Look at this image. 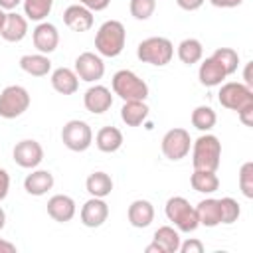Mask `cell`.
Returning <instances> with one entry per match:
<instances>
[{"label":"cell","instance_id":"16","mask_svg":"<svg viewBox=\"0 0 253 253\" xmlns=\"http://www.w3.org/2000/svg\"><path fill=\"white\" fill-rule=\"evenodd\" d=\"M75 202L73 198L65 196V194H55L47 200V213L51 219L59 221V223H65V221H71L73 215H75Z\"/></svg>","mask_w":253,"mask_h":253},{"label":"cell","instance_id":"33","mask_svg":"<svg viewBox=\"0 0 253 253\" xmlns=\"http://www.w3.org/2000/svg\"><path fill=\"white\" fill-rule=\"evenodd\" d=\"M217 204H219V217H221V223H227V225H229V223H235V221L239 219L241 208H239L237 200L225 196V198L217 200Z\"/></svg>","mask_w":253,"mask_h":253},{"label":"cell","instance_id":"10","mask_svg":"<svg viewBox=\"0 0 253 253\" xmlns=\"http://www.w3.org/2000/svg\"><path fill=\"white\" fill-rule=\"evenodd\" d=\"M75 73L81 81L93 83L105 75V63H103L101 55H97L93 51H83L75 59Z\"/></svg>","mask_w":253,"mask_h":253},{"label":"cell","instance_id":"31","mask_svg":"<svg viewBox=\"0 0 253 253\" xmlns=\"http://www.w3.org/2000/svg\"><path fill=\"white\" fill-rule=\"evenodd\" d=\"M24 2V12L30 20L34 22H42L53 6V0H22Z\"/></svg>","mask_w":253,"mask_h":253},{"label":"cell","instance_id":"44","mask_svg":"<svg viewBox=\"0 0 253 253\" xmlns=\"http://www.w3.org/2000/svg\"><path fill=\"white\" fill-rule=\"evenodd\" d=\"M146 253H164V251H162V247L156 241H152L150 245H146Z\"/></svg>","mask_w":253,"mask_h":253},{"label":"cell","instance_id":"1","mask_svg":"<svg viewBox=\"0 0 253 253\" xmlns=\"http://www.w3.org/2000/svg\"><path fill=\"white\" fill-rule=\"evenodd\" d=\"M221 162V142L215 134H202L192 144V164L194 170H217Z\"/></svg>","mask_w":253,"mask_h":253},{"label":"cell","instance_id":"46","mask_svg":"<svg viewBox=\"0 0 253 253\" xmlns=\"http://www.w3.org/2000/svg\"><path fill=\"white\" fill-rule=\"evenodd\" d=\"M4 22H6V12L0 8V30L4 28Z\"/></svg>","mask_w":253,"mask_h":253},{"label":"cell","instance_id":"22","mask_svg":"<svg viewBox=\"0 0 253 253\" xmlns=\"http://www.w3.org/2000/svg\"><path fill=\"white\" fill-rule=\"evenodd\" d=\"M20 67L32 77H43L51 69V61L45 53H28L20 57Z\"/></svg>","mask_w":253,"mask_h":253},{"label":"cell","instance_id":"41","mask_svg":"<svg viewBox=\"0 0 253 253\" xmlns=\"http://www.w3.org/2000/svg\"><path fill=\"white\" fill-rule=\"evenodd\" d=\"M215 8H235L239 4H243V0H210Z\"/></svg>","mask_w":253,"mask_h":253},{"label":"cell","instance_id":"13","mask_svg":"<svg viewBox=\"0 0 253 253\" xmlns=\"http://www.w3.org/2000/svg\"><path fill=\"white\" fill-rule=\"evenodd\" d=\"M32 40H34V45H36V49L40 53H51V51H55V47L59 43V32H57V28L53 24L40 22L34 28Z\"/></svg>","mask_w":253,"mask_h":253},{"label":"cell","instance_id":"8","mask_svg":"<svg viewBox=\"0 0 253 253\" xmlns=\"http://www.w3.org/2000/svg\"><path fill=\"white\" fill-rule=\"evenodd\" d=\"M217 101L221 107H225L229 111H241L243 107L253 105V91L245 83L229 81V83L221 85V89L217 93Z\"/></svg>","mask_w":253,"mask_h":253},{"label":"cell","instance_id":"12","mask_svg":"<svg viewBox=\"0 0 253 253\" xmlns=\"http://www.w3.org/2000/svg\"><path fill=\"white\" fill-rule=\"evenodd\" d=\"M109 217V206L103 198H93L87 200L81 208V223L85 227H101Z\"/></svg>","mask_w":253,"mask_h":253},{"label":"cell","instance_id":"39","mask_svg":"<svg viewBox=\"0 0 253 253\" xmlns=\"http://www.w3.org/2000/svg\"><path fill=\"white\" fill-rule=\"evenodd\" d=\"M237 115H239V119H241V123H243L245 126H251V125H253V105L243 107L241 111H237Z\"/></svg>","mask_w":253,"mask_h":253},{"label":"cell","instance_id":"36","mask_svg":"<svg viewBox=\"0 0 253 253\" xmlns=\"http://www.w3.org/2000/svg\"><path fill=\"white\" fill-rule=\"evenodd\" d=\"M178 251H182V253H202L204 251V243L200 241V239H186L184 243L180 241V249Z\"/></svg>","mask_w":253,"mask_h":253},{"label":"cell","instance_id":"7","mask_svg":"<svg viewBox=\"0 0 253 253\" xmlns=\"http://www.w3.org/2000/svg\"><path fill=\"white\" fill-rule=\"evenodd\" d=\"M61 142L73 152H83L93 142V130L85 121H67L61 128Z\"/></svg>","mask_w":253,"mask_h":253},{"label":"cell","instance_id":"11","mask_svg":"<svg viewBox=\"0 0 253 253\" xmlns=\"http://www.w3.org/2000/svg\"><path fill=\"white\" fill-rule=\"evenodd\" d=\"M12 156H14V162L22 168H36L43 160V148L38 140L26 138V140H20L14 146Z\"/></svg>","mask_w":253,"mask_h":253},{"label":"cell","instance_id":"20","mask_svg":"<svg viewBox=\"0 0 253 253\" xmlns=\"http://www.w3.org/2000/svg\"><path fill=\"white\" fill-rule=\"evenodd\" d=\"M51 87L61 95H73L79 89V77L69 67H57L51 73Z\"/></svg>","mask_w":253,"mask_h":253},{"label":"cell","instance_id":"3","mask_svg":"<svg viewBox=\"0 0 253 253\" xmlns=\"http://www.w3.org/2000/svg\"><path fill=\"white\" fill-rule=\"evenodd\" d=\"M136 57L142 63H150V65L162 67V65H168L170 59L174 57V45H172V42L168 38L152 36V38H146V40H142L138 43Z\"/></svg>","mask_w":253,"mask_h":253},{"label":"cell","instance_id":"24","mask_svg":"<svg viewBox=\"0 0 253 253\" xmlns=\"http://www.w3.org/2000/svg\"><path fill=\"white\" fill-rule=\"evenodd\" d=\"M95 144L101 152H117L123 146V132L117 126H103L95 136Z\"/></svg>","mask_w":253,"mask_h":253},{"label":"cell","instance_id":"32","mask_svg":"<svg viewBox=\"0 0 253 253\" xmlns=\"http://www.w3.org/2000/svg\"><path fill=\"white\" fill-rule=\"evenodd\" d=\"M211 57H213L215 61H219V63H221V67L225 69V73H227V75H233V73L237 71L239 55H237V51H235V49H231V47H217V49L211 53Z\"/></svg>","mask_w":253,"mask_h":253},{"label":"cell","instance_id":"38","mask_svg":"<svg viewBox=\"0 0 253 253\" xmlns=\"http://www.w3.org/2000/svg\"><path fill=\"white\" fill-rule=\"evenodd\" d=\"M8 190H10V174L0 168V202L8 196Z\"/></svg>","mask_w":253,"mask_h":253},{"label":"cell","instance_id":"43","mask_svg":"<svg viewBox=\"0 0 253 253\" xmlns=\"http://www.w3.org/2000/svg\"><path fill=\"white\" fill-rule=\"evenodd\" d=\"M22 0H0V8L2 10H14Z\"/></svg>","mask_w":253,"mask_h":253},{"label":"cell","instance_id":"28","mask_svg":"<svg viewBox=\"0 0 253 253\" xmlns=\"http://www.w3.org/2000/svg\"><path fill=\"white\" fill-rule=\"evenodd\" d=\"M202 55H204V45H202L200 40L186 38V40L180 42V45H178V57H180L182 63L194 65V63H198L202 59Z\"/></svg>","mask_w":253,"mask_h":253},{"label":"cell","instance_id":"18","mask_svg":"<svg viewBox=\"0 0 253 253\" xmlns=\"http://www.w3.org/2000/svg\"><path fill=\"white\" fill-rule=\"evenodd\" d=\"M198 77H200V83L206 85V87H215V85H221V81L227 77L225 69L221 67L219 61H215L211 55L206 57L202 63H200V69H198Z\"/></svg>","mask_w":253,"mask_h":253},{"label":"cell","instance_id":"27","mask_svg":"<svg viewBox=\"0 0 253 253\" xmlns=\"http://www.w3.org/2000/svg\"><path fill=\"white\" fill-rule=\"evenodd\" d=\"M85 188L93 198H105L113 192V180L107 172H93V174H89Z\"/></svg>","mask_w":253,"mask_h":253},{"label":"cell","instance_id":"40","mask_svg":"<svg viewBox=\"0 0 253 253\" xmlns=\"http://www.w3.org/2000/svg\"><path fill=\"white\" fill-rule=\"evenodd\" d=\"M204 2H206V0H176V4H178L182 10H186V12H194V10L202 8Z\"/></svg>","mask_w":253,"mask_h":253},{"label":"cell","instance_id":"21","mask_svg":"<svg viewBox=\"0 0 253 253\" xmlns=\"http://www.w3.org/2000/svg\"><path fill=\"white\" fill-rule=\"evenodd\" d=\"M53 188V174L47 170H34L24 180V190L30 196H43Z\"/></svg>","mask_w":253,"mask_h":253},{"label":"cell","instance_id":"4","mask_svg":"<svg viewBox=\"0 0 253 253\" xmlns=\"http://www.w3.org/2000/svg\"><path fill=\"white\" fill-rule=\"evenodd\" d=\"M113 93L119 95L123 101H146L148 85L130 69H119L113 75Z\"/></svg>","mask_w":253,"mask_h":253},{"label":"cell","instance_id":"23","mask_svg":"<svg viewBox=\"0 0 253 253\" xmlns=\"http://www.w3.org/2000/svg\"><path fill=\"white\" fill-rule=\"evenodd\" d=\"M148 117V107L144 101H125L121 109V119L126 126H138L146 121Z\"/></svg>","mask_w":253,"mask_h":253},{"label":"cell","instance_id":"29","mask_svg":"<svg viewBox=\"0 0 253 253\" xmlns=\"http://www.w3.org/2000/svg\"><path fill=\"white\" fill-rule=\"evenodd\" d=\"M154 241L162 247L164 253H176L180 249V233L170 225H162L154 231Z\"/></svg>","mask_w":253,"mask_h":253},{"label":"cell","instance_id":"47","mask_svg":"<svg viewBox=\"0 0 253 253\" xmlns=\"http://www.w3.org/2000/svg\"><path fill=\"white\" fill-rule=\"evenodd\" d=\"M4 223H6V213H4V210L0 208V229L4 227Z\"/></svg>","mask_w":253,"mask_h":253},{"label":"cell","instance_id":"6","mask_svg":"<svg viewBox=\"0 0 253 253\" xmlns=\"http://www.w3.org/2000/svg\"><path fill=\"white\" fill-rule=\"evenodd\" d=\"M30 107V93L22 85H8L0 93V117L16 119Z\"/></svg>","mask_w":253,"mask_h":253},{"label":"cell","instance_id":"14","mask_svg":"<svg viewBox=\"0 0 253 253\" xmlns=\"http://www.w3.org/2000/svg\"><path fill=\"white\" fill-rule=\"evenodd\" d=\"M83 105H85V109H87L89 113L101 115V113H105V111L111 109V105H113V95H111V91H109L105 85H93V87H89V89L85 91V95H83Z\"/></svg>","mask_w":253,"mask_h":253},{"label":"cell","instance_id":"9","mask_svg":"<svg viewBox=\"0 0 253 253\" xmlns=\"http://www.w3.org/2000/svg\"><path fill=\"white\" fill-rule=\"evenodd\" d=\"M162 154L168 158V160H182L188 156L190 152V146H192V138H190V132L186 128H170L164 136H162Z\"/></svg>","mask_w":253,"mask_h":253},{"label":"cell","instance_id":"15","mask_svg":"<svg viewBox=\"0 0 253 253\" xmlns=\"http://www.w3.org/2000/svg\"><path fill=\"white\" fill-rule=\"evenodd\" d=\"M63 22L73 32H89L93 28V12L81 4H71L63 12Z\"/></svg>","mask_w":253,"mask_h":253},{"label":"cell","instance_id":"2","mask_svg":"<svg viewBox=\"0 0 253 253\" xmlns=\"http://www.w3.org/2000/svg\"><path fill=\"white\" fill-rule=\"evenodd\" d=\"M125 42H126V30L119 20L103 22L95 36V47L99 55L105 57H117L125 49Z\"/></svg>","mask_w":253,"mask_h":253},{"label":"cell","instance_id":"30","mask_svg":"<svg viewBox=\"0 0 253 253\" xmlns=\"http://www.w3.org/2000/svg\"><path fill=\"white\" fill-rule=\"evenodd\" d=\"M215 121H217V115H215V111H213L211 107H208V105H200V107H196V109L192 111V125H194L198 130H202V132L211 130V128L215 126Z\"/></svg>","mask_w":253,"mask_h":253},{"label":"cell","instance_id":"25","mask_svg":"<svg viewBox=\"0 0 253 253\" xmlns=\"http://www.w3.org/2000/svg\"><path fill=\"white\" fill-rule=\"evenodd\" d=\"M196 213H198L200 225L215 227V225L221 223V217H219V204H217L215 198H206V200H202V202L196 206Z\"/></svg>","mask_w":253,"mask_h":253},{"label":"cell","instance_id":"17","mask_svg":"<svg viewBox=\"0 0 253 253\" xmlns=\"http://www.w3.org/2000/svg\"><path fill=\"white\" fill-rule=\"evenodd\" d=\"M28 34V20L16 12H8L6 14V22H4V28L0 30V36L6 40V42H22Z\"/></svg>","mask_w":253,"mask_h":253},{"label":"cell","instance_id":"37","mask_svg":"<svg viewBox=\"0 0 253 253\" xmlns=\"http://www.w3.org/2000/svg\"><path fill=\"white\" fill-rule=\"evenodd\" d=\"M77 2L85 8H89L91 12H101L111 4V0H77Z\"/></svg>","mask_w":253,"mask_h":253},{"label":"cell","instance_id":"35","mask_svg":"<svg viewBox=\"0 0 253 253\" xmlns=\"http://www.w3.org/2000/svg\"><path fill=\"white\" fill-rule=\"evenodd\" d=\"M239 188L245 198H253V162H245L239 170Z\"/></svg>","mask_w":253,"mask_h":253},{"label":"cell","instance_id":"5","mask_svg":"<svg viewBox=\"0 0 253 253\" xmlns=\"http://www.w3.org/2000/svg\"><path fill=\"white\" fill-rule=\"evenodd\" d=\"M166 217L176 225L178 231H184V233H192L200 227V219H198V213H196V208L190 206V202L182 196H174L166 202Z\"/></svg>","mask_w":253,"mask_h":253},{"label":"cell","instance_id":"42","mask_svg":"<svg viewBox=\"0 0 253 253\" xmlns=\"http://www.w3.org/2000/svg\"><path fill=\"white\" fill-rule=\"evenodd\" d=\"M0 253H16V245L10 241L0 239Z\"/></svg>","mask_w":253,"mask_h":253},{"label":"cell","instance_id":"26","mask_svg":"<svg viewBox=\"0 0 253 253\" xmlns=\"http://www.w3.org/2000/svg\"><path fill=\"white\" fill-rule=\"evenodd\" d=\"M190 184L200 194H213L219 188V178L213 170H194L190 176Z\"/></svg>","mask_w":253,"mask_h":253},{"label":"cell","instance_id":"45","mask_svg":"<svg viewBox=\"0 0 253 253\" xmlns=\"http://www.w3.org/2000/svg\"><path fill=\"white\" fill-rule=\"evenodd\" d=\"M251 65H253V63H247V67H245V85H247V87L253 85V79H251Z\"/></svg>","mask_w":253,"mask_h":253},{"label":"cell","instance_id":"19","mask_svg":"<svg viewBox=\"0 0 253 253\" xmlns=\"http://www.w3.org/2000/svg\"><path fill=\"white\" fill-rule=\"evenodd\" d=\"M126 215L132 227H148L154 221V206L148 200H134L128 206Z\"/></svg>","mask_w":253,"mask_h":253},{"label":"cell","instance_id":"34","mask_svg":"<svg viewBox=\"0 0 253 253\" xmlns=\"http://www.w3.org/2000/svg\"><path fill=\"white\" fill-rule=\"evenodd\" d=\"M128 10L134 20H148L156 10V0H130Z\"/></svg>","mask_w":253,"mask_h":253}]
</instances>
